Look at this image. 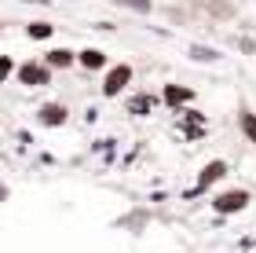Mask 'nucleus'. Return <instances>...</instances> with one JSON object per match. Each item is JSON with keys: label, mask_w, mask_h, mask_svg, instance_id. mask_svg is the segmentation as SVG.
I'll return each instance as SVG.
<instances>
[{"label": "nucleus", "mask_w": 256, "mask_h": 253, "mask_svg": "<svg viewBox=\"0 0 256 253\" xmlns=\"http://www.w3.org/2000/svg\"><path fill=\"white\" fill-rule=\"evenodd\" d=\"M15 59H11V55H0V85H4L8 81V77H15Z\"/></svg>", "instance_id": "nucleus-13"}, {"label": "nucleus", "mask_w": 256, "mask_h": 253, "mask_svg": "<svg viewBox=\"0 0 256 253\" xmlns=\"http://www.w3.org/2000/svg\"><path fill=\"white\" fill-rule=\"evenodd\" d=\"M37 121L44 125V129H62V125L70 121V110L62 107V103H44V107H37Z\"/></svg>", "instance_id": "nucleus-5"}, {"label": "nucleus", "mask_w": 256, "mask_h": 253, "mask_svg": "<svg viewBox=\"0 0 256 253\" xmlns=\"http://www.w3.org/2000/svg\"><path fill=\"white\" fill-rule=\"evenodd\" d=\"M52 33H55V26L48 19H33L30 26H26V37L30 41H52Z\"/></svg>", "instance_id": "nucleus-9"}, {"label": "nucleus", "mask_w": 256, "mask_h": 253, "mask_svg": "<svg viewBox=\"0 0 256 253\" xmlns=\"http://www.w3.org/2000/svg\"><path fill=\"white\" fill-rule=\"evenodd\" d=\"M121 4H128V8H136V11H143V15H146V11L154 8V0H121Z\"/></svg>", "instance_id": "nucleus-14"}, {"label": "nucleus", "mask_w": 256, "mask_h": 253, "mask_svg": "<svg viewBox=\"0 0 256 253\" xmlns=\"http://www.w3.org/2000/svg\"><path fill=\"white\" fill-rule=\"evenodd\" d=\"M249 202H252V194L246 187H227V191H220L212 194V209L220 216H234V213H246L249 209Z\"/></svg>", "instance_id": "nucleus-2"}, {"label": "nucleus", "mask_w": 256, "mask_h": 253, "mask_svg": "<svg viewBox=\"0 0 256 253\" xmlns=\"http://www.w3.org/2000/svg\"><path fill=\"white\" fill-rule=\"evenodd\" d=\"M190 59H198V63H216L220 52L216 48H205V44H190Z\"/></svg>", "instance_id": "nucleus-12"}, {"label": "nucleus", "mask_w": 256, "mask_h": 253, "mask_svg": "<svg viewBox=\"0 0 256 253\" xmlns=\"http://www.w3.org/2000/svg\"><path fill=\"white\" fill-rule=\"evenodd\" d=\"M48 70L55 74V70H70V66L77 63V52H70V48H48L44 52V59H40Z\"/></svg>", "instance_id": "nucleus-7"}, {"label": "nucleus", "mask_w": 256, "mask_h": 253, "mask_svg": "<svg viewBox=\"0 0 256 253\" xmlns=\"http://www.w3.org/2000/svg\"><path fill=\"white\" fill-rule=\"evenodd\" d=\"M15 77H18V85H22V88H48L55 74H52L40 59H26V63H18V66H15Z\"/></svg>", "instance_id": "nucleus-3"}, {"label": "nucleus", "mask_w": 256, "mask_h": 253, "mask_svg": "<svg viewBox=\"0 0 256 253\" xmlns=\"http://www.w3.org/2000/svg\"><path fill=\"white\" fill-rule=\"evenodd\" d=\"M227 172H230V165L224 162V158H212V162H208L202 172H198V183H194V191H190V194H202V191H208L212 183H220V180H224Z\"/></svg>", "instance_id": "nucleus-4"}, {"label": "nucleus", "mask_w": 256, "mask_h": 253, "mask_svg": "<svg viewBox=\"0 0 256 253\" xmlns=\"http://www.w3.org/2000/svg\"><path fill=\"white\" fill-rule=\"evenodd\" d=\"M0 33H4V22H0Z\"/></svg>", "instance_id": "nucleus-16"}, {"label": "nucleus", "mask_w": 256, "mask_h": 253, "mask_svg": "<svg viewBox=\"0 0 256 253\" xmlns=\"http://www.w3.org/2000/svg\"><path fill=\"white\" fill-rule=\"evenodd\" d=\"M30 4H48V0H30Z\"/></svg>", "instance_id": "nucleus-15"}, {"label": "nucleus", "mask_w": 256, "mask_h": 253, "mask_svg": "<svg viewBox=\"0 0 256 253\" xmlns=\"http://www.w3.org/2000/svg\"><path fill=\"white\" fill-rule=\"evenodd\" d=\"M132 81H136V70H132L128 63H110L106 70H102V85H99V92H102L106 99H118Z\"/></svg>", "instance_id": "nucleus-1"}, {"label": "nucleus", "mask_w": 256, "mask_h": 253, "mask_svg": "<svg viewBox=\"0 0 256 253\" xmlns=\"http://www.w3.org/2000/svg\"><path fill=\"white\" fill-rule=\"evenodd\" d=\"M150 107H154V96H143V92H139V96H132L128 99V114H132V118H146L150 114Z\"/></svg>", "instance_id": "nucleus-11"}, {"label": "nucleus", "mask_w": 256, "mask_h": 253, "mask_svg": "<svg viewBox=\"0 0 256 253\" xmlns=\"http://www.w3.org/2000/svg\"><path fill=\"white\" fill-rule=\"evenodd\" d=\"M77 66H84V70H106L110 59H106L102 48H80L77 52Z\"/></svg>", "instance_id": "nucleus-8"}, {"label": "nucleus", "mask_w": 256, "mask_h": 253, "mask_svg": "<svg viewBox=\"0 0 256 253\" xmlns=\"http://www.w3.org/2000/svg\"><path fill=\"white\" fill-rule=\"evenodd\" d=\"M238 129H242V136H246L249 143H256V114H252L249 107L238 110Z\"/></svg>", "instance_id": "nucleus-10"}, {"label": "nucleus", "mask_w": 256, "mask_h": 253, "mask_svg": "<svg viewBox=\"0 0 256 253\" xmlns=\"http://www.w3.org/2000/svg\"><path fill=\"white\" fill-rule=\"evenodd\" d=\"M161 99H165V107L183 110L187 103H194V88L190 85H165V88H161Z\"/></svg>", "instance_id": "nucleus-6"}]
</instances>
